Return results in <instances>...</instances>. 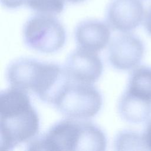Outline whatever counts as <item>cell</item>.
<instances>
[{"instance_id": "obj_14", "label": "cell", "mask_w": 151, "mask_h": 151, "mask_svg": "<svg viewBox=\"0 0 151 151\" xmlns=\"http://www.w3.org/2000/svg\"><path fill=\"white\" fill-rule=\"evenodd\" d=\"M146 123L142 135L147 150H151V118Z\"/></svg>"}, {"instance_id": "obj_10", "label": "cell", "mask_w": 151, "mask_h": 151, "mask_svg": "<svg viewBox=\"0 0 151 151\" xmlns=\"http://www.w3.org/2000/svg\"><path fill=\"white\" fill-rule=\"evenodd\" d=\"M118 111L121 117L132 124L146 122L151 118V101L124 91L118 103Z\"/></svg>"}, {"instance_id": "obj_11", "label": "cell", "mask_w": 151, "mask_h": 151, "mask_svg": "<svg viewBox=\"0 0 151 151\" xmlns=\"http://www.w3.org/2000/svg\"><path fill=\"white\" fill-rule=\"evenodd\" d=\"M126 90L137 97L151 100V67L139 65L133 69Z\"/></svg>"}, {"instance_id": "obj_1", "label": "cell", "mask_w": 151, "mask_h": 151, "mask_svg": "<svg viewBox=\"0 0 151 151\" xmlns=\"http://www.w3.org/2000/svg\"><path fill=\"white\" fill-rule=\"evenodd\" d=\"M1 149L11 150L34 137L40 118L24 90L11 87L0 94Z\"/></svg>"}, {"instance_id": "obj_3", "label": "cell", "mask_w": 151, "mask_h": 151, "mask_svg": "<svg viewBox=\"0 0 151 151\" xmlns=\"http://www.w3.org/2000/svg\"><path fill=\"white\" fill-rule=\"evenodd\" d=\"M52 104L67 118L86 119L95 116L100 110L103 98L92 84L71 80L59 93Z\"/></svg>"}, {"instance_id": "obj_6", "label": "cell", "mask_w": 151, "mask_h": 151, "mask_svg": "<svg viewBox=\"0 0 151 151\" xmlns=\"http://www.w3.org/2000/svg\"><path fill=\"white\" fill-rule=\"evenodd\" d=\"M145 52L143 41L136 35L123 32L110 42L108 58L116 69L127 71L135 68L141 63Z\"/></svg>"}, {"instance_id": "obj_17", "label": "cell", "mask_w": 151, "mask_h": 151, "mask_svg": "<svg viewBox=\"0 0 151 151\" xmlns=\"http://www.w3.org/2000/svg\"><path fill=\"white\" fill-rule=\"evenodd\" d=\"M67 1L70 2V3H73V4H77V3H80L86 0H66Z\"/></svg>"}, {"instance_id": "obj_4", "label": "cell", "mask_w": 151, "mask_h": 151, "mask_svg": "<svg viewBox=\"0 0 151 151\" xmlns=\"http://www.w3.org/2000/svg\"><path fill=\"white\" fill-rule=\"evenodd\" d=\"M88 121L73 119L55 123L48 132L28 145L31 150H84L87 139Z\"/></svg>"}, {"instance_id": "obj_7", "label": "cell", "mask_w": 151, "mask_h": 151, "mask_svg": "<svg viewBox=\"0 0 151 151\" xmlns=\"http://www.w3.org/2000/svg\"><path fill=\"white\" fill-rule=\"evenodd\" d=\"M64 68L71 81L93 84L103 73V63L95 52L78 47L67 57Z\"/></svg>"}, {"instance_id": "obj_9", "label": "cell", "mask_w": 151, "mask_h": 151, "mask_svg": "<svg viewBox=\"0 0 151 151\" xmlns=\"http://www.w3.org/2000/svg\"><path fill=\"white\" fill-rule=\"evenodd\" d=\"M74 34L78 47L97 52L109 43L111 33L108 24L96 19H88L77 25Z\"/></svg>"}, {"instance_id": "obj_2", "label": "cell", "mask_w": 151, "mask_h": 151, "mask_svg": "<svg viewBox=\"0 0 151 151\" xmlns=\"http://www.w3.org/2000/svg\"><path fill=\"white\" fill-rule=\"evenodd\" d=\"M6 78L11 87L31 90L42 101L52 104L71 81L60 65L30 58L12 61L6 68Z\"/></svg>"}, {"instance_id": "obj_12", "label": "cell", "mask_w": 151, "mask_h": 151, "mask_svg": "<svg viewBox=\"0 0 151 151\" xmlns=\"http://www.w3.org/2000/svg\"><path fill=\"white\" fill-rule=\"evenodd\" d=\"M114 146L116 150H147L142 133L132 130H123L117 133Z\"/></svg>"}, {"instance_id": "obj_13", "label": "cell", "mask_w": 151, "mask_h": 151, "mask_svg": "<svg viewBox=\"0 0 151 151\" xmlns=\"http://www.w3.org/2000/svg\"><path fill=\"white\" fill-rule=\"evenodd\" d=\"M26 4L34 11L45 15L60 14L64 7V0H27Z\"/></svg>"}, {"instance_id": "obj_16", "label": "cell", "mask_w": 151, "mask_h": 151, "mask_svg": "<svg viewBox=\"0 0 151 151\" xmlns=\"http://www.w3.org/2000/svg\"><path fill=\"white\" fill-rule=\"evenodd\" d=\"M143 22L146 31L151 36V6L145 14Z\"/></svg>"}, {"instance_id": "obj_15", "label": "cell", "mask_w": 151, "mask_h": 151, "mask_svg": "<svg viewBox=\"0 0 151 151\" xmlns=\"http://www.w3.org/2000/svg\"><path fill=\"white\" fill-rule=\"evenodd\" d=\"M27 0H1L2 5L9 9H14L26 4Z\"/></svg>"}, {"instance_id": "obj_8", "label": "cell", "mask_w": 151, "mask_h": 151, "mask_svg": "<svg viewBox=\"0 0 151 151\" xmlns=\"http://www.w3.org/2000/svg\"><path fill=\"white\" fill-rule=\"evenodd\" d=\"M145 14L142 0H112L107 9L106 21L111 29L129 32L140 25Z\"/></svg>"}, {"instance_id": "obj_5", "label": "cell", "mask_w": 151, "mask_h": 151, "mask_svg": "<svg viewBox=\"0 0 151 151\" xmlns=\"http://www.w3.org/2000/svg\"><path fill=\"white\" fill-rule=\"evenodd\" d=\"M25 44L42 53H52L60 50L66 39L62 24L51 15L40 14L31 17L23 29Z\"/></svg>"}]
</instances>
